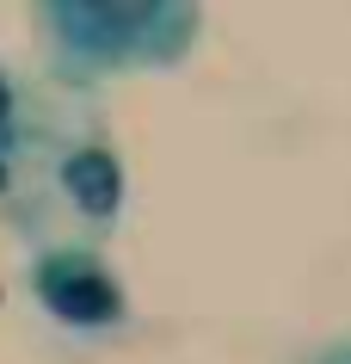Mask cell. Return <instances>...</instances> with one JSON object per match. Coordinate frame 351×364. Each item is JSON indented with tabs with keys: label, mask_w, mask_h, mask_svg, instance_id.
<instances>
[{
	"label": "cell",
	"mask_w": 351,
	"mask_h": 364,
	"mask_svg": "<svg viewBox=\"0 0 351 364\" xmlns=\"http://www.w3.org/2000/svg\"><path fill=\"white\" fill-rule=\"evenodd\" d=\"M308 364H351V340H327L321 352H314Z\"/></svg>",
	"instance_id": "obj_5"
},
{
	"label": "cell",
	"mask_w": 351,
	"mask_h": 364,
	"mask_svg": "<svg viewBox=\"0 0 351 364\" xmlns=\"http://www.w3.org/2000/svg\"><path fill=\"white\" fill-rule=\"evenodd\" d=\"M25 130H31V117H25V87L0 68V161H13V154H19Z\"/></svg>",
	"instance_id": "obj_4"
},
{
	"label": "cell",
	"mask_w": 351,
	"mask_h": 364,
	"mask_svg": "<svg viewBox=\"0 0 351 364\" xmlns=\"http://www.w3.org/2000/svg\"><path fill=\"white\" fill-rule=\"evenodd\" d=\"M38 31L50 43V68L74 87L130 68H173L197 38V13L173 0H62L38 6Z\"/></svg>",
	"instance_id": "obj_2"
},
{
	"label": "cell",
	"mask_w": 351,
	"mask_h": 364,
	"mask_svg": "<svg viewBox=\"0 0 351 364\" xmlns=\"http://www.w3.org/2000/svg\"><path fill=\"white\" fill-rule=\"evenodd\" d=\"M31 296L68 333H123L130 296L99 247H38L31 253Z\"/></svg>",
	"instance_id": "obj_3"
},
{
	"label": "cell",
	"mask_w": 351,
	"mask_h": 364,
	"mask_svg": "<svg viewBox=\"0 0 351 364\" xmlns=\"http://www.w3.org/2000/svg\"><path fill=\"white\" fill-rule=\"evenodd\" d=\"M6 198L38 247H99L123 223V154L99 124L25 130L6 161Z\"/></svg>",
	"instance_id": "obj_1"
}]
</instances>
